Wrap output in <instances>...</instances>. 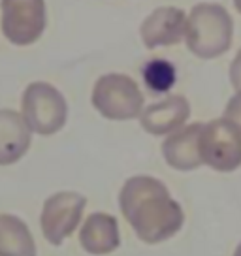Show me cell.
I'll return each mask as SVG.
<instances>
[{"label": "cell", "mask_w": 241, "mask_h": 256, "mask_svg": "<svg viewBox=\"0 0 241 256\" xmlns=\"http://www.w3.org/2000/svg\"><path fill=\"white\" fill-rule=\"evenodd\" d=\"M32 144V130L21 113L0 110V166H10L23 158Z\"/></svg>", "instance_id": "obj_11"}, {"label": "cell", "mask_w": 241, "mask_h": 256, "mask_svg": "<svg viewBox=\"0 0 241 256\" xmlns=\"http://www.w3.org/2000/svg\"><path fill=\"white\" fill-rule=\"evenodd\" d=\"M202 122H192L188 126L177 128L172 132L164 144H162V154L166 158V164L170 168L179 170V172H190L202 166L200 158V140Z\"/></svg>", "instance_id": "obj_10"}, {"label": "cell", "mask_w": 241, "mask_h": 256, "mask_svg": "<svg viewBox=\"0 0 241 256\" xmlns=\"http://www.w3.org/2000/svg\"><path fill=\"white\" fill-rule=\"evenodd\" d=\"M142 76L147 88L154 94L168 92L176 85V66L166 58H153L142 68Z\"/></svg>", "instance_id": "obj_14"}, {"label": "cell", "mask_w": 241, "mask_h": 256, "mask_svg": "<svg viewBox=\"0 0 241 256\" xmlns=\"http://www.w3.org/2000/svg\"><path fill=\"white\" fill-rule=\"evenodd\" d=\"M234 21L220 4L200 2L186 17L185 42L198 58H217L232 46Z\"/></svg>", "instance_id": "obj_2"}, {"label": "cell", "mask_w": 241, "mask_h": 256, "mask_svg": "<svg viewBox=\"0 0 241 256\" xmlns=\"http://www.w3.org/2000/svg\"><path fill=\"white\" fill-rule=\"evenodd\" d=\"M2 32L14 46H30L46 30V0H0Z\"/></svg>", "instance_id": "obj_6"}, {"label": "cell", "mask_w": 241, "mask_h": 256, "mask_svg": "<svg viewBox=\"0 0 241 256\" xmlns=\"http://www.w3.org/2000/svg\"><path fill=\"white\" fill-rule=\"evenodd\" d=\"M0 256H36L28 226L16 215H0Z\"/></svg>", "instance_id": "obj_13"}, {"label": "cell", "mask_w": 241, "mask_h": 256, "mask_svg": "<svg viewBox=\"0 0 241 256\" xmlns=\"http://www.w3.org/2000/svg\"><path fill=\"white\" fill-rule=\"evenodd\" d=\"M87 198L80 192L64 190L49 196L42 209V232L51 245H62L80 226Z\"/></svg>", "instance_id": "obj_7"}, {"label": "cell", "mask_w": 241, "mask_h": 256, "mask_svg": "<svg viewBox=\"0 0 241 256\" xmlns=\"http://www.w3.org/2000/svg\"><path fill=\"white\" fill-rule=\"evenodd\" d=\"M21 108V115L28 128L40 136L56 134L68 119L66 98L58 88L46 81H36L24 88Z\"/></svg>", "instance_id": "obj_4"}, {"label": "cell", "mask_w": 241, "mask_h": 256, "mask_svg": "<svg viewBox=\"0 0 241 256\" xmlns=\"http://www.w3.org/2000/svg\"><path fill=\"white\" fill-rule=\"evenodd\" d=\"M202 164L228 174L241 166V130L226 117L209 120L200 130Z\"/></svg>", "instance_id": "obj_5"}, {"label": "cell", "mask_w": 241, "mask_h": 256, "mask_svg": "<svg viewBox=\"0 0 241 256\" xmlns=\"http://www.w3.org/2000/svg\"><path fill=\"white\" fill-rule=\"evenodd\" d=\"M230 83H232V87L240 92L241 90V49L238 51V55L234 56L232 64H230Z\"/></svg>", "instance_id": "obj_15"}, {"label": "cell", "mask_w": 241, "mask_h": 256, "mask_svg": "<svg viewBox=\"0 0 241 256\" xmlns=\"http://www.w3.org/2000/svg\"><path fill=\"white\" fill-rule=\"evenodd\" d=\"M119 206L138 238L149 245L174 238L185 222V213L168 186L149 176L130 177L120 188Z\"/></svg>", "instance_id": "obj_1"}, {"label": "cell", "mask_w": 241, "mask_h": 256, "mask_svg": "<svg viewBox=\"0 0 241 256\" xmlns=\"http://www.w3.org/2000/svg\"><path fill=\"white\" fill-rule=\"evenodd\" d=\"M190 115V104L185 96L172 94L160 102L147 106L140 115V124L153 136L172 134L177 128L185 126Z\"/></svg>", "instance_id": "obj_9"}, {"label": "cell", "mask_w": 241, "mask_h": 256, "mask_svg": "<svg viewBox=\"0 0 241 256\" xmlns=\"http://www.w3.org/2000/svg\"><path fill=\"white\" fill-rule=\"evenodd\" d=\"M234 6H236V10L241 14V0H234Z\"/></svg>", "instance_id": "obj_16"}, {"label": "cell", "mask_w": 241, "mask_h": 256, "mask_svg": "<svg viewBox=\"0 0 241 256\" xmlns=\"http://www.w3.org/2000/svg\"><path fill=\"white\" fill-rule=\"evenodd\" d=\"M186 14L181 8L162 6L151 12L140 26V36L147 49L177 46L185 40Z\"/></svg>", "instance_id": "obj_8"}, {"label": "cell", "mask_w": 241, "mask_h": 256, "mask_svg": "<svg viewBox=\"0 0 241 256\" xmlns=\"http://www.w3.org/2000/svg\"><path fill=\"white\" fill-rule=\"evenodd\" d=\"M92 106L112 120L138 119L144 112V94L138 83L124 74H106L92 88Z\"/></svg>", "instance_id": "obj_3"}, {"label": "cell", "mask_w": 241, "mask_h": 256, "mask_svg": "<svg viewBox=\"0 0 241 256\" xmlns=\"http://www.w3.org/2000/svg\"><path fill=\"white\" fill-rule=\"evenodd\" d=\"M240 130H241V128H240Z\"/></svg>", "instance_id": "obj_18"}, {"label": "cell", "mask_w": 241, "mask_h": 256, "mask_svg": "<svg viewBox=\"0 0 241 256\" xmlns=\"http://www.w3.org/2000/svg\"><path fill=\"white\" fill-rule=\"evenodd\" d=\"M80 243L88 254H110L120 245L119 222L108 213H92L85 218L80 232Z\"/></svg>", "instance_id": "obj_12"}, {"label": "cell", "mask_w": 241, "mask_h": 256, "mask_svg": "<svg viewBox=\"0 0 241 256\" xmlns=\"http://www.w3.org/2000/svg\"><path fill=\"white\" fill-rule=\"evenodd\" d=\"M234 256H241V243H240V247L236 248V252H234Z\"/></svg>", "instance_id": "obj_17"}]
</instances>
